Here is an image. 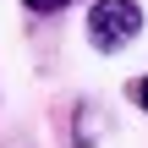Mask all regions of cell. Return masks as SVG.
I'll return each mask as SVG.
<instances>
[{"mask_svg":"<svg viewBox=\"0 0 148 148\" xmlns=\"http://www.w3.org/2000/svg\"><path fill=\"white\" fill-rule=\"evenodd\" d=\"M143 33V5L137 0H93L88 11V44L99 55H121Z\"/></svg>","mask_w":148,"mask_h":148,"instance_id":"1","label":"cell"},{"mask_svg":"<svg viewBox=\"0 0 148 148\" xmlns=\"http://www.w3.org/2000/svg\"><path fill=\"white\" fill-rule=\"evenodd\" d=\"M77 148H93V104H82L77 115Z\"/></svg>","mask_w":148,"mask_h":148,"instance_id":"2","label":"cell"},{"mask_svg":"<svg viewBox=\"0 0 148 148\" xmlns=\"http://www.w3.org/2000/svg\"><path fill=\"white\" fill-rule=\"evenodd\" d=\"M22 5H27V11H38V16H49V11H66L71 0H22Z\"/></svg>","mask_w":148,"mask_h":148,"instance_id":"3","label":"cell"},{"mask_svg":"<svg viewBox=\"0 0 148 148\" xmlns=\"http://www.w3.org/2000/svg\"><path fill=\"white\" fill-rule=\"evenodd\" d=\"M137 104H143V110H148V77H143V82H137Z\"/></svg>","mask_w":148,"mask_h":148,"instance_id":"4","label":"cell"}]
</instances>
